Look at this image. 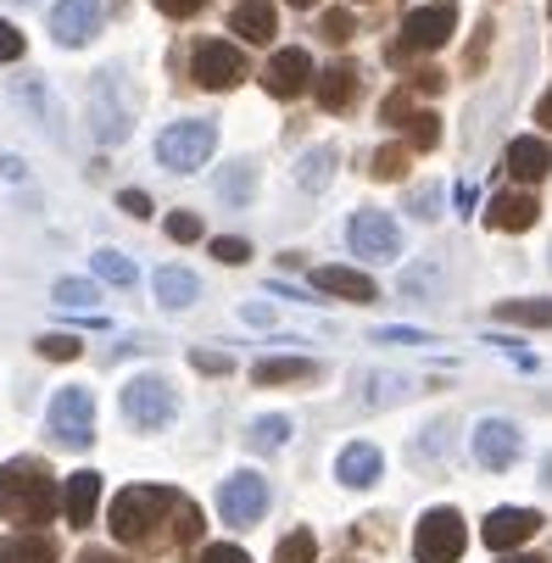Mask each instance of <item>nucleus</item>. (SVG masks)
<instances>
[{
  "label": "nucleus",
  "mask_w": 552,
  "mask_h": 563,
  "mask_svg": "<svg viewBox=\"0 0 552 563\" xmlns=\"http://www.w3.org/2000/svg\"><path fill=\"white\" fill-rule=\"evenodd\" d=\"M56 508V486H51V468L34 457H18L0 468V514L18 519V525H40Z\"/></svg>",
  "instance_id": "obj_1"
},
{
  "label": "nucleus",
  "mask_w": 552,
  "mask_h": 563,
  "mask_svg": "<svg viewBox=\"0 0 552 563\" xmlns=\"http://www.w3.org/2000/svg\"><path fill=\"white\" fill-rule=\"evenodd\" d=\"M212 145H218V129L207 118H185V123L156 134V163H163L168 174H196L212 156Z\"/></svg>",
  "instance_id": "obj_2"
},
{
  "label": "nucleus",
  "mask_w": 552,
  "mask_h": 563,
  "mask_svg": "<svg viewBox=\"0 0 552 563\" xmlns=\"http://www.w3.org/2000/svg\"><path fill=\"white\" fill-rule=\"evenodd\" d=\"M168 508H174V492H163V486H129L118 503H112V536L118 541H145L151 530H156V519H168Z\"/></svg>",
  "instance_id": "obj_3"
},
{
  "label": "nucleus",
  "mask_w": 552,
  "mask_h": 563,
  "mask_svg": "<svg viewBox=\"0 0 552 563\" xmlns=\"http://www.w3.org/2000/svg\"><path fill=\"white\" fill-rule=\"evenodd\" d=\"M123 413H129V424H134V430H163V424L179 413V396H174V385H168V379L140 374V379H129V385H123Z\"/></svg>",
  "instance_id": "obj_4"
},
{
  "label": "nucleus",
  "mask_w": 552,
  "mask_h": 563,
  "mask_svg": "<svg viewBox=\"0 0 552 563\" xmlns=\"http://www.w3.org/2000/svg\"><path fill=\"white\" fill-rule=\"evenodd\" d=\"M463 541H468L463 519H457L452 508H430V514L419 519L413 558H419V563H457V558H463Z\"/></svg>",
  "instance_id": "obj_5"
},
{
  "label": "nucleus",
  "mask_w": 552,
  "mask_h": 563,
  "mask_svg": "<svg viewBox=\"0 0 552 563\" xmlns=\"http://www.w3.org/2000/svg\"><path fill=\"white\" fill-rule=\"evenodd\" d=\"M51 430H56L62 446H90V435H96V401H90V390H78V385L56 390L51 396Z\"/></svg>",
  "instance_id": "obj_6"
},
{
  "label": "nucleus",
  "mask_w": 552,
  "mask_h": 563,
  "mask_svg": "<svg viewBox=\"0 0 552 563\" xmlns=\"http://www.w3.org/2000/svg\"><path fill=\"white\" fill-rule=\"evenodd\" d=\"M346 240H352V252L368 257V263H390L402 252V229H397V218H385V212H357L346 223Z\"/></svg>",
  "instance_id": "obj_7"
},
{
  "label": "nucleus",
  "mask_w": 552,
  "mask_h": 563,
  "mask_svg": "<svg viewBox=\"0 0 552 563\" xmlns=\"http://www.w3.org/2000/svg\"><path fill=\"white\" fill-rule=\"evenodd\" d=\"M452 29H457V7H452V0L419 7V12H408V23H402V45H397V56H402V51H441V45L452 40Z\"/></svg>",
  "instance_id": "obj_8"
},
{
  "label": "nucleus",
  "mask_w": 552,
  "mask_h": 563,
  "mask_svg": "<svg viewBox=\"0 0 552 563\" xmlns=\"http://www.w3.org/2000/svg\"><path fill=\"white\" fill-rule=\"evenodd\" d=\"M241 78H246L241 45H223V40H201L196 45V85L201 90H234Z\"/></svg>",
  "instance_id": "obj_9"
},
{
  "label": "nucleus",
  "mask_w": 552,
  "mask_h": 563,
  "mask_svg": "<svg viewBox=\"0 0 552 563\" xmlns=\"http://www.w3.org/2000/svg\"><path fill=\"white\" fill-rule=\"evenodd\" d=\"M268 508V486H263V474H229L223 486H218V514L229 525H257Z\"/></svg>",
  "instance_id": "obj_10"
},
{
  "label": "nucleus",
  "mask_w": 552,
  "mask_h": 563,
  "mask_svg": "<svg viewBox=\"0 0 552 563\" xmlns=\"http://www.w3.org/2000/svg\"><path fill=\"white\" fill-rule=\"evenodd\" d=\"M101 29V0H62L51 12V40L56 45H85Z\"/></svg>",
  "instance_id": "obj_11"
},
{
  "label": "nucleus",
  "mask_w": 552,
  "mask_h": 563,
  "mask_svg": "<svg viewBox=\"0 0 552 563\" xmlns=\"http://www.w3.org/2000/svg\"><path fill=\"white\" fill-rule=\"evenodd\" d=\"M525 452V435L508 424V419H486L481 430H475V457L497 474V468H514V457Z\"/></svg>",
  "instance_id": "obj_12"
},
{
  "label": "nucleus",
  "mask_w": 552,
  "mask_h": 563,
  "mask_svg": "<svg viewBox=\"0 0 552 563\" xmlns=\"http://www.w3.org/2000/svg\"><path fill=\"white\" fill-rule=\"evenodd\" d=\"M263 85H268V96H279V101H296V96L312 85V56H307V51H279V56H268Z\"/></svg>",
  "instance_id": "obj_13"
},
{
  "label": "nucleus",
  "mask_w": 552,
  "mask_h": 563,
  "mask_svg": "<svg viewBox=\"0 0 552 563\" xmlns=\"http://www.w3.org/2000/svg\"><path fill=\"white\" fill-rule=\"evenodd\" d=\"M536 530H541V514H530V508H497L481 536H486L492 552H514V547H525Z\"/></svg>",
  "instance_id": "obj_14"
},
{
  "label": "nucleus",
  "mask_w": 552,
  "mask_h": 563,
  "mask_svg": "<svg viewBox=\"0 0 552 563\" xmlns=\"http://www.w3.org/2000/svg\"><path fill=\"white\" fill-rule=\"evenodd\" d=\"M96 508H101V474H90V468L67 474V492H62V514H67V525L85 530V525L96 519Z\"/></svg>",
  "instance_id": "obj_15"
},
{
  "label": "nucleus",
  "mask_w": 552,
  "mask_h": 563,
  "mask_svg": "<svg viewBox=\"0 0 552 563\" xmlns=\"http://www.w3.org/2000/svg\"><path fill=\"white\" fill-rule=\"evenodd\" d=\"M229 29L241 34L246 45H268L279 34V12H274V0H241V7L229 12Z\"/></svg>",
  "instance_id": "obj_16"
},
{
  "label": "nucleus",
  "mask_w": 552,
  "mask_h": 563,
  "mask_svg": "<svg viewBox=\"0 0 552 563\" xmlns=\"http://www.w3.org/2000/svg\"><path fill=\"white\" fill-rule=\"evenodd\" d=\"M379 468H385V457H379V446H368V441H352V446L341 452V463H335L341 486H352V492H368L374 479H379Z\"/></svg>",
  "instance_id": "obj_17"
},
{
  "label": "nucleus",
  "mask_w": 552,
  "mask_h": 563,
  "mask_svg": "<svg viewBox=\"0 0 552 563\" xmlns=\"http://www.w3.org/2000/svg\"><path fill=\"white\" fill-rule=\"evenodd\" d=\"M312 290H324V296H346V301H379L374 279L357 274V268H312Z\"/></svg>",
  "instance_id": "obj_18"
},
{
  "label": "nucleus",
  "mask_w": 552,
  "mask_h": 563,
  "mask_svg": "<svg viewBox=\"0 0 552 563\" xmlns=\"http://www.w3.org/2000/svg\"><path fill=\"white\" fill-rule=\"evenodd\" d=\"M547 168H552L547 140L525 134V140H514V145H508V174H514L519 185H541V179H547Z\"/></svg>",
  "instance_id": "obj_19"
},
{
  "label": "nucleus",
  "mask_w": 552,
  "mask_h": 563,
  "mask_svg": "<svg viewBox=\"0 0 552 563\" xmlns=\"http://www.w3.org/2000/svg\"><path fill=\"white\" fill-rule=\"evenodd\" d=\"M312 90H319V107H324V112H346V107L357 101V67H352V62H335V67H324V73H319V85H312Z\"/></svg>",
  "instance_id": "obj_20"
},
{
  "label": "nucleus",
  "mask_w": 552,
  "mask_h": 563,
  "mask_svg": "<svg viewBox=\"0 0 552 563\" xmlns=\"http://www.w3.org/2000/svg\"><path fill=\"white\" fill-rule=\"evenodd\" d=\"M536 196H525V190H508V196H497L492 207H486V223L492 229H503V234H519V229H530L536 223Z\"/></svg>",
  "instance_id": "obj_21"
},
{
  "label": "nucleus",
  "mask_w": 552,
  "mask_h": 563,
  "mask_svg": "<svg viewBox=\"0 0 552 563\" xmlns=\"http://www.w3.org/2000/svg\"><path fill=\"white\" fill-rule=\"evenodd\" d=\"M196 296H201V279H196L190 268H163V274H156V301H163L168 312L190 307Z\"/></svg>",
  "instance_id": "obj_22"
},
{
  "label": "nucleus",
  "mask_w": 552,
  "mask_h": 563,
  "mask_svg": "<svg viewBox=\"0 0 552 563\" xmlns=\"http://www.w3.org/2000/svg\"><path fill=\"white\" fill-rule=\"evenodd\" d=\"M413 390V379H402V374H363V408H390V401H402Z\"/></svg>",
  "instance_id": "obj_23"
},
{
  "label": "nucleus",
  "mask_w": 552,
  "mask_h": 563,
  "mask_svg": "<svg viewBox=\"0 0 552 563\" xmlns=\"http://www.w3.org/2000/svg\"><path fill=\"white\" fill-rule=\"evenodd\" d=\"M0 563H56V541L51 536H12V541H0Z\"/></svg>",
  "instance_id": "obj_24"
},
{
  "label": "nucleus",
  "mask_w": 552,
  "mask_h": 563,
  "mask_svg": "<svg viewBox=\"0 0 552 563\" xmlns=\"http://www.w3.org/2000/svg\"><path fill=\"white\" fill-rule=\"evenodd\" d=\"M112 85H118V78H107V85H101V96H96V134H101L107 145L129 134V112L112 101Z\"/></svg>",
  "instance_id": "obj_25"
},
{
  "label": "nucleus",
  "mask_w": 552,
  "mask_h": 563,
  "mask_svg": "<svg viewBox=\"0 0 552 563\" xmlns=\"http://www.w3.org/2000/svg\"><path fill=\"white\" fill-rule=\"evenodd\" d=\"M257 385H296V379H312V363L307 357H263L252 368Z\"/></svg>",
  "instance_id": "obj_26"
},
{
  "label": "nucleus",
  "mask_w": 552,
  "mask_h": 563,
  "mask_svg": "<svg viewBox=\"0 0 552 563\" xmlns=\"http://www.w3.org/2000/svg\"><path fill=\"white\" fill-rule=\"evenodd\" d=\"M330 174H335V151H330V145H312L301 163H296V185H301V190H324Z\"/></svg>",
  "instance_id": "obj_27"
},
{
  "label": "nucleus",
  "mask_w": 552,
  "mask_h": 563,
  "mask_svg": "<svg viewBox=\"0 0 552 563\" xmlns=\"http://www.w3.org/2000/svg\"><path fill=\"white\" fill-rule=\"evenodd\" d=\"M497 318L503 324H552V301H503Z\"/></svg>",
  "instance_id": "obj_28"
},
{
  "label": "nucleus",
  "mask_w": 552,
  "mask_h": 563,
  "mask_svg": "<svg viewBox=\"0 0 552 563\" xmlns=\"http://www.w3.org/2000/svg\"><path fill=\"white\" fill-rule=\"evenodd\" d=\"M319 558V541H312V530H290L274 552V563H312Z\"/></svg>",
  "instance_id": "obj_29"
},
{
  "label": "nucleus",
  "mask_w": 552,
  "mask_h": 563,
  "mask_svg": "<svg viewBox=\"0 0 552 563\" xmlns=\"http://www.w3.org/2000/svg\"><path fill=\"white\" fill-rule=\"evenodd\" d=\"M18 96H23V101L34 107V118H40V123H45L51 134H62V123H56V101H51V90H40V85H34V78H23V85H18Z\"/></svg>",
  "instance_id": "obj_30"
},
{
  "label": "nucleus",
  "mask_w": 552,
  "mask_h": 563,
  "mask_svg": "<svg viewBox=\"0 0 552 563\" xmlns=\"http://www.w3.org/2000/svg\"><path fill=\"white\" fill-rule=\"evenodd\" d=\"M246 441H252V452H274V446L290 441V419H257Z\"/></svg>",
  "instance_id": "obj_31"
},
{
  "label": "nucleus",
  "mask_w": 552,
  "mask_h": 563,
  "mask_svg": "<svg viewBox=\"0 0 552 563\" xmlns=\"http://www.w3.org/2000/svg\"><path fill=\"white\" fill-rule=\"evenodd\" d=\"M90 268H96L107 285H134V263H129V257H118V252H96V257H90Z\"/></svg>",
  "instance_id": "obj_32"
},
{
  "label": "nucleus",
  "mask_w": 552,
  "mask_h": 563,
  "mask_svg": "<svg viewBox=\"0 0 552 563\" xmlns=\"http://www.w3.org/2000/svg\"><path fill=\"white\" fill-rule=\"evenodd\" d=\"M408 174V145H379L374 151V179H402Z\"/></svg>",
  "instance_id": "obj_33"
},
{
  "label": "nucleus",
  "mask_w": 552,
  "mask_h": 563,
  "mask_svg": "<svg viewBox=\"0 0 552 563\" xmlns=\"http://www.w3.org/2000/svg\"><path fill=\"white\" fill-rule=\"evenodd\" d=\"M51 296H56V307H90L101 290H96L90 279H56V290H51Z\"/></svg>",
  "instance_id": "obj_34"
},
{
  "label": "nucleus",
  "mask_w": 552,
  "mask_h": 563,
  "mask_svg": "<svg viewBox=\"0 0 552 563\" xmlns=\"http://www.w3.org/2000/svg\"><path fill=\"white\" fill-rule=\"evenodd\" d=\"M168 519H174V536H179V541H196V536H201V514H196V503H185V497H174V508H168Z\"/></svg>",
  "instance_id": "obj_35"
},
{
  "label": "nucleus",
  "mask_w": 552,
  "mask_h": 563,
  "mask_svg": "<svg viewBox=\"0 0 552 563\" xmlns=\"http://www.w3.org/2000/svg\"><path fill=\"white\" fill-rule=\"evenodd\" d=\"M408 140H413L419 151H430V145L441 140V123H435V112H408Z\"/></svg>",
  "instance_id": "obj_36"
},
{
  "label": "nucleus",
  "mask_w": 552,
  "mask_h": 563,
  "mask_svg": "<svg viewBox=\"0 0 552 563\" xmlns=\"http://www.w3.org/2000/svg\"><path fill=\"white\" fill-rule=\"evenodd\" d=\"M218 196H223V201H234V207H246V196H252V168L241 163V168H234V174L218 185Z\"/></svg>",
  "instance_id": "obj_37"
},
{
  "label": "nucleus",
  "mask_w": 552,
  "mask_h": 563,
  "mask_svg": "<svg viewBox=\"0 0 552 563\" xmlns=\"http://www.w3.org/2000/svg\"><path fill=\"white\" fill-rule=\"evenodd\" d=\"M212 257H218V263H229V268H241V263L252 257V246H246V240H234V234H229V240L218 234V240H212Z\"/></svg>",
  "instance_id": "obj_38"
},
{
  "label": "nucleus",
  "mask_w": 552,
  "mask_h": 563,
  "mask_svg": "<svg viewBox=\"0 0 552 563\" xmlns=\"http://www.w3.org/2000/svg\"><path fill=\"white\" fill-rule=\"evenodd\" d=\"M78 352H85V346H78L73 335H45L40 341V357H51V363H73Z\"/></svg>",
  "instance_id": "obj_39"
},
{
  "label": "nucleus",
  "mask_w": 552,
  "mask_h": 563,
  "mask_svg": "<svg viewBox=\"0 0 552 563\" xmlns=\"http://www.w3.org/2000/svg\"><path fill=\"white\" fill-rule=\"evenodd\" d=\"M352 29H357V23H352V12H324V40H330V45H346V40H352Z\"/></svg>",
  "instance_id": "obj_40"
},
{
  "label": "nucleus",
  "mask_w": 552,
  "mask_h": 563,
  "mask_svg": "<svg viewBox=\"0 0 552 563\" xmlns=\"http://www.w3.org/2000/svg\"><path fill=\"white\" fill-rule=\"evenodd\" d=\"M163 229H168V240H201V218L196 212H174Z\"/></svg>",
  "instance_id": "obj_41"
},
{
  "label": "nucleus",
  "mask_w": 552,
  "mask_h": 563,
  "mask_svg": "<svg viewBox=\"0 0 552 563\" xmlns=\"http://www.w3.org/2000/svg\"><path fill=\"white\" fill-rule=\"evenodd\" d=\"M430 285H435V274H430V268H419V274H408V279H402V296H408V301H435V296H430Z\"/></svg>",
  "instance_id": "obj_42"
},
{
  "label": "nucleus",
  "mask_w": 552,
  "mask_h": 563,
  "mask_svg": "<svg viewBox=\"0 0 552 563\" xmlns=\"http://www.w3.org/2000/svg\"><path fill=\"white\" fill-rule=\"evenodd\" d=\"M23 51H29V40H23L12 23H0V62H18Z\"/></svg>",
  "instance_id": "obj_43"
},
{
  "label": "nucleus",
  "mask_w": 552,
  "mask_h": 563,
  "mask_svg": "<svg viewBox=\"0 0 552 563\" xmlns=\"http://www.w3.org/2000/svg\"><path fill=\"white\" fill-rule=\"evenodd\" d=\"M408 112H413V107H408V90H397V96H385V107H379V118H385V123H397V129L408 123Z\"/></svg>",
  "instance_id": "obj_44"
},
{
  "label": "nucleus",
  "mask_w": 552,
  "mask_h": 563,
  "mask_svg": "<svg viewBox=\"0 0 552 563\" xmlns=\"http://www.w3.org/2000/svg\"><path fill=\"white\" fill-rule=\"evenodd\" d=\"M190 363H196L201 374H229V368H234L229 352H190Z\"/></svg>",
  "instance_id": "obj_45"
},
{
  "label": "nucleus",
  "mask_w": 552,
  "mask_h": 563,
  "mask_svg": "<svg viewBox=\"0 0 552 563\" xmlns=\"http://www.w3.org/2000/svg\"><path fill=\"white\" fill-rule=\"evenodd\" d=\"M118 207H123L129 218H151V196H145V190H123V196H118Z\"/></svg>",
  "instance_id": "obj_46"
},
{
  "label": "nucleus",
  "mask_w": 552,
  "mask_h": 563,
  "mask_svg": "<svg viewBox=\"0 0 552 563\" xmlns=\"http://www.w3.org/2000/svg\"><path fill=\"white\" fill-rule=\"evenodd\" d=\"M374 341H390V346H413V341H430L424 330H374Z\"/></svg>",
  "instance_id": "obj_47"
},
{
  "label": "nucleus",
  "mask_w": 552,
  "mask_h": 563,
  "mask_svg": "<svg viewBox=\"0 0 552 563\" xmlns=\"http://www.w3.org/2000/svg\"><path fill=\"white\" fill-rule=\"evenodd\" d=\"M201 563H252V558H246L241 547H207V552H201Z\"/></svg>",
  "instance_id": "obj_48"
},
{
  "label": "nucleus",
  "mask_w": 552,
  "mask_h": 563,
  "mask_svg": "<svg viewBox=\"0 0 552 563\" xmlns=\"http://www.w3.org/2000/svg\"><path fill=\"white\" fill-rule=\"evenodd\" d=\"M441 85H446V78H441L435 67H419V73H413V90H419V96H435Z\"/></svg>",
  "instance_id": "obj_49"
},
{
  "label": "nucleus",
  "mask_w": 552,
  "mask_h": 563,
  "mask_svg": "<svg viewBox=\"0 0 552 563\" xmlns=\"http://www.w3.org/2000/svg\"><path fill=\"white\" fill-rule=\"evenodd\" d=\"M156 7H163L168 18H196V12L207 7V0H156Z\"/></svg>",
  "instance_id": "obj_50"
},
{
  "label": "nucleus",
  "mask_w": 552,
  "mask_h": 563,
  "mask_svg": "<svg viewBox=\"0 0 552 563\" xmlns=\"http://www.w3.org/2000/svg\"><path fill=\"white\" fill-rule=\"evenodd\" d=\"M413 218H435V190H419L413 196Z\"/></svg>",
  "instance_id": "obj_51"
},
{
  "label": "nucleus",
  "mask_w": 552,
  "mask_h": 563,
  "mask_svg": "<svg viewBox=\"0 0 552 563\" xmlns=\"http://www.w3.org/2000/svg\"><path fill=\"white\" fill-rule=\"evenodd\" d=\"M78 563H129V558H118V552H101V547H90V552L78 558Z\"/></svg>",
  "instance_id": "obj_52"
},
{
  "label": "nucleus",
  "mask_w": 552,
  "mask_h": 563,
  "mask_svg": "<svg viewBox=\"0 0 552 563\" xmlns=\"http://www.w3.org/2000/svg\"><path fill=\"white\" fill-rule=\"evenodd\" d=\"M536 123H541V129H552V90L536 101Z\"/></svg>",
  "instance_id": "obj_53"
},
{
  "label": "nucleus",
  "mask_w": 552,
  "mask_h": 563,
  "mask_svg": "<svg viewBox=\"0 0 552 563\" xmlns=\"http://www.w3.org/2000/svg\"><path fill=\"white\" fill-rule=\"evenodd\" d=\"M290 7H301V12H307V7H319V0H290Z\"/></svg>",
  "instance_id": "obj_54"
},
{
  "label": "nucleus",
  "mask_w": 552,
  "mask_h": 563,
  "mask_svg": "<svg viewBox=\"0 0 552 563\" xmlns=\"http://www.w3.org/2000/svg\"><path fill=\"white\" fill-rule=\"evenodd\" d=\"M514 563H541V558H514Z\"/></svg>",
  "instance_id": "obj_55"
}]
</instances>
